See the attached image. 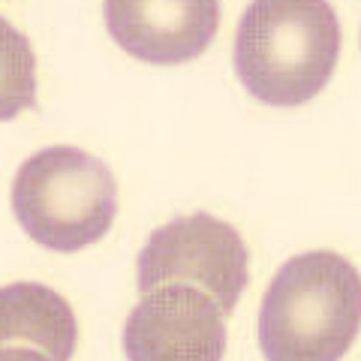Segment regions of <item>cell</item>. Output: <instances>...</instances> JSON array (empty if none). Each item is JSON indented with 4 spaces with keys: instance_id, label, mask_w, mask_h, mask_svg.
<instances>
[{
    "instance_id": "6",
    "label": "cell",
    "mask_w": 361,
    "mask_h": 361,
    "mask_svg": "<svg viewBox=\"0 0 361 361\" xmlns=\"http://www.w3.org/2000/svg\"><path fill=\"white\" fill-rule=\"evenodd\" d=\"M109 37L145 63H184L217 37L220 4L214 0H109Z\"/></svg>"
},
{
    "instance_id": "4",
    "label": "cell",
    "mask_w": 361,
    "mask_h": 361,
    "mask_svg": "<svg viewBox=\"0 0 361 361\" xmlns=\"http://www.w3.org/2000/svg\"><path fill=\"white\" fill-rule=\"evenodd\" d=\"M135 286L142 295L160 286H193L232 313L250 280V250L238 229L214 214L175 217L145 241L135 259Z\"/></svg>"
},
{
    "instance_id": "8",
    "label": "cell",
    "mask_w": 361,
    "mask_h": 361,
    "mask_svg": "<svg viewBox=\"0 0 361 361\" xmlns=\"http://www.w3.org/2000/svg\"><path fill=\"white\" fill-rule=\"evenodd\" d=\"M37 106V54L30 39L0 16V121Z\"/></svg>"
},
{
    "instance_id": "1",
    "label": "cell",
    "mask_w": 361,
    "mask_h": 361,
    "mask_svg": "<svg viewBox=\"0 0 361 361\" xmlns=\"http://www.w3.org/2000/svg\"><path fill=\"white\" fill-rule=\"evenodd\" d=\"M361 322V280L349 259L310 250L286 259L259 307L265 361H341Z\"/></svg>"
},
{
    "instance_id": "3",
    "label": "cell",
    "mask_w": 361,
    "mask_h": 361,
    "mask_svg": "<svg viewBox=\"0 0 361 361\" xmlns=\"http://www.w3.org/2000/svg\"><path fill=\"white\" fill-rule=\"evenodd\" d=\"M13 214L27 238L45 250H85L118 217V180L99 157L73 145H51L18 166Z\"/></svg>"
},
{
    "instance_id": "7",
    "label": "cell",
    "mask_w": 361,
    "mask_h": 361,
    "mask_svg": "<svg viewBox=\"0 0 361 361\" xmlns=\"http://www.w3.org/2000/svg\"><path fill=\"white\" fill-rule=\"evenodd\" d=\"M30 343L51 361H70L78 343V322L61 292L45 283L0 286V349Z\"/></svg>"
},
{
    "instance_id": "5",
    "label": "cell",
    "mask_w": 361,
    "mask_h": 361,
    "mask_svg": "<svg viewBox=\"0 0 361 361\" xmlns=\"http://www.w3.org/2000/svg\"><path fill=\"white\" fill-rule=\"evenodd\" d=\"M123 353L127 361H223V313L193 286H160L130 310Z\"/></svg>"
},
{
    "instance_id": "2",
    "label": "cell",
    "mask_w": 361,
    "mask_h": 361,
    "mask_svg": "<svg viewBox=\"0 0 361 361\" xmlns=\"http://www.w3.org/2000/svg\"><path fill=\"white\" fill-rule=\"evenodd\" d=\"M341 58V21L319 0H256L235 30V73L259 103L292 109L313 99Z\"/></svg>"
},
{
    "instance_id": "9",
    "label": "cell",
    "mask_w": 361,
    "mask_h": 361,
    "mask_svg": "<svg viewBox=\"0 0 361 361\" xmlns=\"http://www.w3.org/2000/svg\"><path fill=\"white\" fill-rule=\"evenodd\" d=\"M0 361H51L49 355L37 353V349H0Z\"/></svg>"
}]
</instances>
